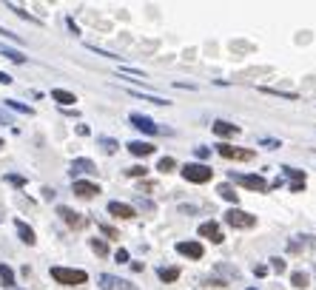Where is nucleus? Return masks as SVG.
I'll return each instance as SVG.
<instances>
[{"instance_id":"1","label":"nucleus","mask_w":316,"mask_h":290,"mask_svg":"<svg viewBox=\"0 0 316 290\" xmlns=\"http://www.w3.org/2000/svg\"><path fill=\"white\" fill-rule=\"evenodd\" d=\"M51 279L60 284H68V287H77V284L88 282V273L77 270V267H51Z\"/></svg>"},{"instance_id":"2","label":"nucleus","mask_w":316,"mask_h":290,"mask_svg":"<svg viewBox=\"0 0 316 290\" xmlns=\"http://www.w3.org/2000/svg\"><path fill=\"white\" fill-rule=\"evenodd\" d=\"M182 177L194 185H205L214 177V171H211V165H202V162H188V165H182Z\"/></svg>"},{"instance_id":"3","label":"nucleus","mask_w":316,"mask_h":290,"mask_svg":"<svg viewBox=\"0 0 316 290\" xmlns=\"http://www.w3.org/2000/svg\"><path fill=\"white\" fill-rule=\"evenodd\" d=\"M225 222L231 225V228H239V230H251L256 225V216L248 214V210H239V208H231L228 214H225Z\"/></svg>"},{"instance_id":"4","label":"nucleus","mask_w":316,"mask_h":290,"mask_svg":"<svg viewBox=\"0 0 316 290\" xmlns=\"http://www.w3.org/2000/svg\"><path fill=\"white\" fill-rule=\"evenodd\" d=\"M231 179L239 182V185H245V188H251V191H259V194H265L268 188H271L259 173H231Z\"/></svg>"},{"instance_id":"5","label":"nucleus","mask_w":316,"mask_h":290,"mask_svg":"<svg viewBox=\"0 0 316 290\" xmlns=\"http://www.w3.org/2000/svg\"><path fill=\"white\" fill-rule=\"evenodd\" d=\"M217 151H219V157H225V160H239V162L254 160V151L251 148H234V145H228V142H219Z\"/></svg>"},{"instance_id":"6","label":"nucleus","mask_w":316,"mask_h":290,"mask_svg":"<svg viewBox=\"0 0 316 290\" xmlns=\"http://www.w3.org/2000/svg\"><path fill=\"white\" fill-rule=\"evenodd\" d=\"M97 282L103 290H137L131 282H125V279H120V276H111V273H100Z\"/></svg>"},{"instance_id":"7","label":"nucleus","mask_w":316,"mask_h":290,"mask_svg":"<svg viewBox=\"0 0 316 290\" xmlns=\"http://www.w3.org/2000/svg\"><path fill=\"white\" fill-rule=\"evenodd\" d=\"M128 123L134 125V128L145 131V134H162V128H160V125H157L151 117H145V114H131V117H128Z\"/></svg>"},{"instance_id":"8","label":"nucleus","mask_w":316,"mask_h":290,"mask_svg":"<svg viewBox=\"0 0 316 290\" xmlns=\"http://www.w3.org/2000/svg\"><path fill=\"white\" fill-rule=\"evenodd\" d=\"M177 253L180 256H188V259H202L205 247L199 242H177Z\"/></svg>"},{"instance_id":"9","label":"nucleus","mask_w":316,"mask_h":290,"mask_svg":"<svg viewBox=\"0 0 316 290\" xmlns=\"http://www.w3.org/2000/svg\"><path fill=\"white\" fill-rule=\"evenodd\" d=\"M57 214L63 216V222H66L68 228H86V219H83V216L77 214V210L66 208V205H60V208H57Z\"/></svg>"},{"instance_id":"10","label":"nucleus","mask_w":316,"mask_h":290,"mask_svg":"<svg viewBox=\"0 0 316 290\" xmlns=\"http://www.w3.org/2000/svg\"><path fill=\"white\" fill-rule=\"evenodd\" d=\"M199 236H202V239H211L214 245L225 242V236H222V230H219L217 222H202V225H199Z\"/></svg>"},{"instance_id":"11","label":"nucleus","mask_w":316,"mask_h":290,"mask_svg":"<svg viewBox=\"0 0 316 290\" xmlns=\"http://www.w3.org/2000/svg\"><path fill=\"white\" fill-rule=\"evenodd\" d=\"M75 194L80 199H91V197H97V194H100V185L86 182V179H77V182H75Z\"/></svg>"},{"instance_id":"12","label":"nucleus","mask_w":316,"mask_h":290,"mask_svg":"<svg viewBox=\"0 0 316 290\" xmlns=\"http://www.w3.org/2000/svg\"><path fill=\"white\" fill-rule=\"evenodd\" d=\"M108 214L117 216V219H134L137 210L131 208V205H125V202H108Z\"/></svg>"},{"instance_id":"13","label":"nucleus","mask_w":316,"mask_h":290,"mask_svg":"<svg viewBox=\"0 0 316 290\" xmlns=\"http://www.w3.org/2000/svg\"><path fill=\"white\" fill-rule=\"evenodd\" d=\"M125 148H128L134 157H151V154H154V145H151V142H143V140H134V142H128Z\"/></svg>"},{"instance_id":"14","label":"nucleus","mask_w":316,"mask_h":290,"mask_svg":"<svg viewBox=\"0 0 316 290\" xmlns=\"http://www.w3.org/2000/svg\"><path fill=\"white\" fill-rule=\"evenodd\" d=\"M214 134H217V137H236V134H239V125L225 123V120H217V123H214Z\"/></svg>"},{"instance_id":"15","label":"nucleus","mask_w":316,"mask_h":290,"mask_svg":"<svg viewBox=\"0 0 316 290\" xmlns=\"http://www.w3.org/2000/svg\"><path fill=\"white\" fill-rule=\"evenodd\" d=\"M14 230H17V236L26 242V245H34V242H38V236H34V230H31L26 222H20V219H14Z\"/></svg>"},{"instance_id":"16","label":"nucleus","mask_w":316,"mask_h":290,"mask_svg":"<svg viewBox=\"0 0 316 290\" xmlns=\"http://www.w3.org/2000/svg\"><path fill=\"white\" fill-rule=\"evenodd\" d=\"M217 194L225 199V202H231V205H234V208H236V199H239V197H236V191H234V188H231V182H222V185L217 188Z\"/></svg>"},{"instance_id":"17","label":"nucleus","mask_w":316,"mask_h":290,"mask_svg":"<svg viewBox=\"0 0 316 290\" xmlns=\"http://www.w3.org/2000/svg\"><path fill=\"white\" fill-rule=\"evenodd\" d=\"M51 97H54L60 105H75L77 103L75 94H71V91H63V88H54V91H51Z\"/></svg>"},{"instance_id":"18","label":"nucleus","mask_w":316,"mask_h":290,"mask_svg":"<svg viewBox=\"0 0 316 290\" xmlns=\"http://www.w3.org/2000/svg\"><path fill=\"white\" fill-rule=\"evenodd\" d=\"M91 171H94L91 160H75L71 162V173H91Z\"/></svg>"},{"instance_id":"19","label":"nucleus","mask_w":316,"mask_h":290,"mask_svg":"<svg viewBox=\"0 0 316 290\" xmlns=\"http://www.w3.org/2000/svg\"><path fill=\"white\" fill-rule=\"evenodd\" d=\"M157 276H160L162 282H177V279H180V267H160Z\"/></svg>"},{"instance_id":"20","label":"nucleus","mask_w":316,"mask_h":290,"mask_svg":"<svg viewBox=\"0 0 316 290\" xmlns=\"http://www.w3.org/2000/svg\"><path fill=\"white\" fill-rule=\"evenodd\" d=\"M0 282L6 284V287H14V284H17L14 282V270L9 265H0Z\"/></svg>"},{"instance_id":"21","label":"nucleus","mask_w":316,"mask_h":290,"mask_svg":"<svg viewBox=\"0 0 316 290\" xmlns=\"http://www.w3.org/2000/svg\"><path fill=\"white\" fill-rule=\"evenodd\" d=\"M308 282H310V279H308V273H302V270L291 273V284H293V287L305 290V287H308Z\"/></svg>"},{"instance_id":"22","label":"nucleus","mask_w":316,"mask_h":290,"mask_svg":"<svg viewBox=\"0 0 316 290\" xmlns=\"http://www.w3.org/2000/svg\"><path fill=\"white\" fill-rule=\"evenodd\" d=\"M259 91H262V94H271V97H282V100H296V94H291V91H279V88H268V86H262Z\"/></svg>"},{"instance_id":"23","label":"nucleus","mask_w":316,"mask_h":290,"mask_svg":"<svg viewBox=\"0 0 316 290\" xmlns=\"http://www.w3.org/2000/svg\"><path fill=\"white\" fill-rule=\"evenodd\" d=\"M282 171H285L288 177L293 179L291 185H305V173H302V171H296V168H282Z\"/></svg>"},{"instance_id":"24","label":"nucleus","mask_w":316,"mask_h":290,"mask_svg":"<svg viewBox=\"0 0 316 290\" xmlns=\"http://www.w3.org/2000/svg\"><path fill=\"white\" fill-rule=\"evenodd\" d=\"M177 168V162L171 160V157H162L160 162H157V171H162V173H168V171H174Z\"/></svg>"},{"instance_id":"25","label":"nucleus","mask_w":316,"mask_h":290,"mask_svg":"<svg viewBox=\"0 0 316 290\" xmlns=\"http://www.w3.org/2000/svg\"><path fill=\"white\" fill-rule=\"evenodd\" d=\"M0 51H3L9 60H14V63H26V54H20V51H12V49H6V46H0Z\"/></svg>"},{"instance_id":"26","label":"nucleus","mask_w":316,"mask_h":290,"mask_svg":"<svg viewBox=\"0 0 316 290\" xmlns=\"http://www.w3.org/2000/svg\"><path fill=\"white\" fill-rule=\"evenodd\" d=\"M91 250L97 253V256H108V247H105L103 239H91Z\"/></svg>"},{"instance_id":"27","label":"nucleus","mask_w":316,"mask_h":290,"mask_svg":"<svg viewBox=\"0 0 316 290\" xmlns=\"http://www.w3.org/2000/svg\"><path fill=\"white\" fill-rule=\"evenodd\" d=\"M6 105H9V108H14V111H20V114H34V111L29 108V105L17 103V100H6Z\"/></svg>"},{"instance_id":"28","label":"nucleus","mask_w":316,"mask_h":290,"mask_svg":"<svg viewBox=\"0 0 316 290\" xmlns=\"http://www.w3.org/2000/svg\"><path fill=\"white\" fill-rule=\"evenodd\" d=\"M100 145H103L108 154H114V151H117V140H111V137H100Z\"/></svg>"},{"instance_id":"29","label":"nucleus","mask_w":316,"mask_h":290,"mask_svg":"<svg viewBox=\"0 0 316 290\" xmlns=\"http://www.w3.org/2000/svg\"><path fill=\"white\" fill-rule=\"evenodd\" d=\"M125 173H128V177H145V173H148V168H145V165H134V168H128Z\"/></svg>"},{"instance_id":"30","label":"nucleus","mask_w":316,"mask_h":290,"mask_svg":"<svg viewBox=\"0 0 316 290\" xmlns=\"http://www.w3.org/2000/svg\"><path fill=\"white\" fill-rule=\"evenodd\" d=\"M114 259H117L120 265H125V262H128V250H125V247H120V250L114 253Z\"/></svg>"},{"instance_id":"31","label":"nucleus","mask_w":316,"mask_h":290,"mask_svg":"<svg viewBox=\"0 0 316 290\" xmlns=\"http://www.w3.org/2000/svg\"><path fill=\"white\" fill-rule=\"evenodd\" d=\"M271 267L276 273H285V262H282V259H271Z\"/></svg>"},{"instance_id":"32","label":"nucleus","mask_w":316,"mask_h":290,"mask_svg":"<svg viewBox=\"0 0 316 290\" xmlns=\"http://www.w3.org/2000/svg\"><path fill=\"white\" fill-rule=\"evenodd\" d=\"M0 34H3V37H9V40H17V43H20L17 34H14V31H9V29H3V26H0Z\"/></svg>"},{"instance_id":"33","label":"nucleus","mask_w":316,"mask_h":290,"mask_svg":"<svg viewBox=\"0 0 316 290\" xmlns=\"http://www.w3.org/2000/svg\"><path fill=\"white\" fill-rule=\"evenodd\" d=\"M100 230H103L105 236H111V239H117V230H114V228H108V225H100Z\"/></svg>"},{"instance_id":"34","label":"nucleus","mask_w":316,"mask_h":290,"mask_svg":"<svg viewBox=\"0 0 316 290\" xmlns=\"http://www.w3.org/2000/svg\"><path fill=\"white\" fill-rule=\"evenodd\" d=\"M6 179H9V182H12V185H23V182H26V179H23V177H14V173H9V177H6Z\"/></svg>"},{"instance_id":"35","label":"nucleus","mask_w":316,"mask_h":290,"mask_svg":"<svg viewBox=\"0 0 316 290\" xmlns=\"http://www.w3.org/2000/svg\"><path fill=\"white\" fill-rule=\"evenodd\" d=\"M208 154H211V148H202V145L197 148V157H199V160H208Z\"/></svg>"},{"instance_id":"36","label":"nucleus","mask_w":316,"mask_h":290,"mask_svg":"<svg viewBox=\"0 0 316 290\" xmlns=\"http://www.w3.org/2000/svg\"><path fill=\"white\" fill-rule=\"evenodd\" d=\"M254 273H256V276H265L268 267H265V265H256V267H254Z\"/></svg>"},{"instance_id":"37","label":"nucleus","mask_w":316,"mask_h":290,"mask_svg":"<svg viewBox=\"0 0 316 290\" xmlns=\"http://www.w3.org/2000/svg\"><path fill=\"white\" fill-rule=\"evenodd\" d=\"M0 83H3V86H9V83H12V77H9L6 71H0Z\"/></svg>"},{"instance_id":"38","label":"nucleus","mask_w":316,"mask_h":290,"mask_svg":"<svg viewBox=\"0 0 316 290\" xmlns=\"http://www.w3.org/2000/svg\"><path fill=\"white\" fill-rule=\"evenodd\" d=\"M0 123H6V125H9V117H6L3 111H0Z\"/></svg>"},{"instance_id":"39","label":"nucleus","mask_w":316,"mask_h":290,"mask_svg":"<svg viewBox=\"0 0 316 290\" xmlns=\"http://www.w3.org/2000/svg\"><path fill=\"white\" fill-rule=\"evenodd\" d=\"M0 148H3V140H0Z\"/></svg>"},{"instance_id":"40","label":"nucleus","mask_w":316,"mask_h":290,"mask_svg":"<svg viewBox=\"0 0 316 290\" xmlns=\"http://www.w3.org/2000/svg\"><path fill=\"white\" fill-rule=\"evenodd\" d=\"M248 290H256V287H248Z\"/></svg>"}]
</instances>
